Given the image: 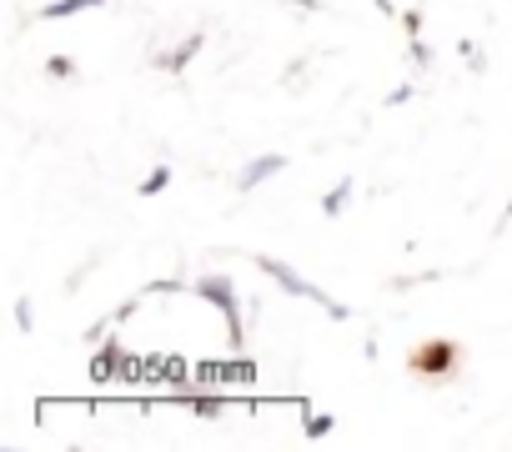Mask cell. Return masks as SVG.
<instances>
[{
	"label": "cell",
	"instance_id": "1",
	"mask_svg": "<svg viewBox=\"0 0 512 452\" xmlns=\"http://www.w3.org/2000/svg\"><path fill=\"white\" fill-rule=\"evenodd\" d=\"M407 372L422 377V382H452L462 372V342L452 337H427L407 352Z\"/></svg>",
	"mask_w": 512,
	"mask_h": 452
},
{
	"label": "cell",
	"instance_id": "2",
	"mask_svg": "<svg viewBox=\"0 0 512 452\" xmlns=\"http://www.w3.org/2000/svg\"><path fill=\"white\" fill-rule=\"evenodd\" d=\"M251 262H256V267H262V272H267V277H272V282H277L282 292H292V297H302V302H312V307H322V312H327L332 322H347V317H352V312H347V307H342V302H337L332 292H322V287H312V282H307L302 272H292L287 262H277V257H251Z\"/></svg>",
	"mask_w": 512,
	"mask_h": 452
},
{
	"label": "cell",
	"instance_id": "3",
	"mask_svg": "<svg viewBox=\"0 0 512 452\" xmlns=\"http://www.w3.org/2000/svg\"><path fill=\"white\" fill-rule=\"evenodd\" d=\"M201 302H211L221 317H226V342L241 352V342H246V322H241V302H236V282L226 277V272H206V277H196V287H191Z\"/></svg>",
	"mask_w": 512,
	"mask_h": 452
},
{
	"label": "cell",
	"instance_id": "4",
	"mask_svg": "<svg viewBox=\"0 0 512 452\" xmlns=\"http://www.w3.org/2000/svg\"><path fill=\"white\" fill-rule=\"evenodd\" d=\"M201 46H206V36H201V31H191L181 46H171V51H156V56H151V66H156V71H166V76H181V71H186V66L201 56Z\"/></svg>",
	"mask_w": 512,
	"mask_h": 452
},
{
	"label": "cell",
	"instance_id": "5",
	"mask_svg": "<svg viewBox=\"0 0 512 452\" xmlns=\"http://www.w3.org/2000/svg\"><path fill=\"white\" fill-rule=\"evenodd\" d=\"M282 166H287V156H277V151H267V156H256V161H246V166H241V176H236V186H241V191H256V186H262L267 176H277Z\"/></svg>",
	"mask_w": 512,
	"mask_h": 452
},
{
	"label": "cell",
	"instance_id": "6",
	"mask_svg": "<svg viewBox=\"0 0 512 452\" xmlns=\"http://www.w3.org/2000/svg\"><path fill=\"white\" fill-rule=\"evenodd\" d=\"M106 0H51L41 6V21H71V16H86V11H101Z\"/></svg>",
	"mask_w": 512,
	"mask_h": 452
},
{
	"label": "cell",
	"instance_id": "7",
	"mask_svg": "<svg viewBox=\"0 0 512 452\" xmlns=\"http://www.w3.org/2000/svg\"><path fill=\"white\" fill-rule=\"evenodd\" d=\"M191 412H196L201 422H221V417H226V397H216V392H196V397H191Z\"/></svg>",
	"mask_w": 512,
	"mask_h": 452
},
{
	"label": "cell",
	"instance_id": "8",
	"mask_svg": "<svg viewBox=\"0 0 512 452\" xmlns=\"http://www.w3.org/2000/svg\"><path fill=\"white\" fill-rule=\"evenodd\" d=\"M347 201H352V176H347V181H337V186L322 196V216H342V211H347Z\"/></svg>",
	"mask_w": 512,
	"mask_h": 452
},
{
	"label": "cell",
	"instance_id": "9",
	"mask_svg": "<svg viewBox=\"0 0 512 452\" xmlns=\"http://www.w3.org/2000/svg\"><path fill=\"white\" fill-rule=\"evenodd\" d=\"M166 186H171V166L161 161V166H151V171H146V181H141V196H161Z\"/></svg>",
	"mask_w": 512,
	"mask_h": 452
},
{
	"label": "cell",
	"instance_id": "10",
	"mask_svg": "<svg viewBox=\"0 0 512 452\" xmlns=\"http://www.w3.org/2000/svg\"><path fill=\"white\" fill-rule=\"evenodd\" d=\"M46 76H51V81H71V76H76V61H71V56H51V61H46Z\"/></svg>",
	"mask_w": 512,
	"mask_h": 452
},
{
	"label": "cell",
	"instance_id": "11",
	"mask_svg": "<svg viewBox=\"0 0 512 452\" xmlns=\"http://www.w3.org/2000/svg\"><path fill=\"white\" fill-rule=\"evenodd\" d=\"M337 427V417L332 412H307V437H327Z\"/></svg>",
	"mask_w": 512,
	"mask_h": 452
},
{
	"label": "cell",
	"instance_id": "12",
	"mask_svg": "<svg viewBox=\"0 0 512 452\" xmlns=\"http://www.w3.org/2000/svg\"><path fill=\"white\" fill-rule=\"evenodd\" d=\"M16 327H21V332H31V327H36V317H31V297H21V302H16Z\"/></svg>",
	"mask_w": 512,
	"mask_h": 452
},
{
	"label": "cell",
	"instance_id": "13",
	"mask_svg": "<svg viewBox=\"0 0 512 452\" xmlns=\"http://www.w3.org/2000/svg\"><path fill=\"white\" fill-rule=\"evenodd\" d=\"M412 61H417V66H432V46H427L422 36H412Z\"/></svg>",
	"mask_w": 512,
	"mask_h": 452
},
{
	"label": "cell",
	"instance_id": "14",
	"mask_svg": "<svg viewBox=\"0 0 512 452\" xmlns=\"http://www.w3.org/2000/svg\"><path fill=\"white\" fill-rule=\"evenodd\" d=\"M402 31L407 36H422V11H402Z\"/></svg>",
	"mask_w": 512,
	"mask_h": 452
},
{
	"label": "cell",
	"instance_id": "15",
	"mask_svg": "<svg viewBox=\"0 0 512 452\" xmlns=\"http://www.w3.org/2000/svg\"><path fill=\"white\" fill-rule=\"evenodd\" d=\"M407 101H412V86H407V81H402L397 91H387V106H407Z\"/></svg>",
	"mask_w": 512,
	"mask_h": 452
},
{
	"label": "cell",
	"instance_id": "16",
	"mask_svg": "<svg viewBox=\"0 0 512 452\" xmlns=\"http://www.w3.org/2000/svg\"><path fill=\"white\" fill-rule=\"evenodd\" d=\"M297 11H322V0H292Z\"/></svg>",
	"mask_w": 512,
	"mask_h": 452
},
{
	"label": "cell",
	"instance_id": "17",
	"mask_svg": "<svg viewBox=\"0 0 512 452\" xmlns=\"http://www.w3.org/2000/svg\"><path fill=\"white\" fill-rule=\"evenodd\" d=\"M502 221H512V196H507V206H502Z\"/></svg>",
	"mask_w": 512,
	"mask_h": 452
}]
</instances>
